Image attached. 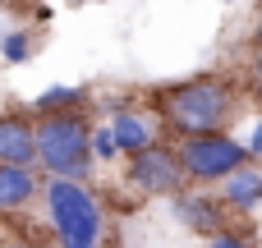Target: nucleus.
I'll list each match as a JSON object with an SVG mask.
<instances>
[{"label":"nucleus","mask_w":262,"mask_h":248,"mask_svg":"<svg viewBox=\"0 0 262 248\" xmlns=\"http://www.w3.org/2000/svg\"><path fill=\"white\" fill-rule=\"evenodd\" d=\"M166 124L180 129L184 138H203V133H221L235 120V87L221 74H198L189 83H175L166 97Z\"/></svg>","instance_id":"1"},{"label":"nucleus","mask_w":262,"mask_h":248,"mask_svg":"<svg viewBox=\"0 0 262 248\" xmlns=\"http://www.w3.org/2000/svg\"><path fill=\"white\" fill-rule=\"evenodd\" d=\"M32 138H37V161L51 170V179L78 184L92 170V124L83 110L41 115L32 124Z\"/></svg>","instance_id":"2"},{"label":"nucleus","mask_w":262,"mask_h":248,"mask_svg":"<svg viewBox=\"0 0 262 248\" xmlns=\"http://www.w3.org/2000/svg\"><path fill=\"white\" fill-rule=\"evenodd\" d=\"M46 216L60 248H97L101 239V202L88 184H69V179H51L46 189Z\"/></svg>","instance_id":"3"},{"label":"nucleus","mask_w":262,"mask_h":248,"mask_svg":"<svg viewBox=\"0 0 262 248\" xmlns=\"http://www.w3.org/2000/svg\"><path fill=\"white\" fill-rule=\"evenodd\" d=\"M175 161H180L184 179H226L249 166V152L226 133H203V138H184L175 147Z\"/></svg>","instance_id":"4"},{"label":"nucleus","mask_w":262,"mask_h":248,"mask_svg":"<svg viewBox=\"0 0 262 248\" xmlns=\"http://www.w3.org/2000/svg\"><path fill=\"white\" fill-rule=\"evenodd\" d=\"M129 179H134L143 193H180L184 170H180V161H175V147L147 143L143 152H134V156H129Z\"/></svg>","instance_id":"5"},{"label":"nucleus","mask_w":262,"mask_h":248,"mask_svg":"<svg viewBox=\"0 0 262 248\" xmlns=\"http://www.w3.org/2000/svg\"><path fill=\"white\" fill-rule=\"evenodd\" d=\"M32 161H37L32 120H23V115H0V166H18V170H28Z\"/></svg>","instance_id":"6"},{"label":"nucleus","mask_w":262,"mask_h":248,"mask_svg":"<svg viewBox=\"0 0 262 248\" xmlns=\"http://www.w3.org/2000/svg\"><path fill=\"white\" fill-rule=\"evenodd\" d=\"M37 193H41V184H37V175H32V170H18V166H0V212L28 207Z\"/></svg>","instance_id":"7"},{"label":"nucleus","mask_w":262,"mask_h":248,"mask_svg":"<svg viewBox=\"0 0 262 248\" xmlns=\"http://www.w3.org/2000/svg\"><path fill=\"white\" fill-rule=\"evenodd\" d=\"M111 143H115V152H143L147 143H152V124L138 115V110H115V124H111Z\"/></svg>","instance_id":"8"},{"label":"nucleus","mask_w":262,"mask_h":248,"mask_svg":"<svg viewBox=\"0 0 262 248\" xmlns=\"http://www.w3.org/2000/svg\"><path fill=\"white\" fill-rule=\"evenodd\" d=\"M221 198L230 202V207H258L262 202V170H235V175H226V189H221Z\"/></svg>","instance_id":"9"},{"label":"nucleus","mask_w":262,"mask_h":248,"mask_svg":"<svg viewBox=\"0 0 262 248\" xmlns=\"http://www.w3.org/2000/svg\"><path fill=\"white\" fill-rule=\"evenodd\" d=\"M175 212H180V221L193 226V230H216V226H221V207H216L212 198H203V193H198V198H193V193H189V198H175Z\"/></svg>","instance_id":"10"},{"label":"nucleus","mask_w":262,"mask_h":248,"mask_svg":"<svg viewBox=\"0 0 262 248\" xmlns=\"http://www.w3.org/2000/svg\"><path fill=\"white\" fill-rule=\"evenodd\" d=\"M78 101H83V87H51V92H41V97H37V110L60 115L64 106H78Z\"/></svg>","instance_id":"11"},{"label":"nucleus","mask_w":262,"mask_h":248,"mask_svg":"<svg viewBox=\"0 0 262 248\" xmlns=\"http://www.w3.org/2000/svg\"><path fill=\"white\" fill-rule=\"evenodd\" d=\"M28 51H32V37H28V32H5V41H0V55H5L9 64L28 60Z\"/></svg>","instance_id":"12"},{"label":"nucleus","mask_w":262,"mask_h":248,"mask_svg":"<svg viewBox=\"0 0 262 248\" xmlns=\"http://www.w3.org/2000/svg\"><path fill=\"white\" fill-rule=\"evenodd\" d=\"M111 161L115 156V143H111V129H101V133H92V161Z\"/></svg>","instance_id":"13"},{"label":"nucleus","mask_w":262,"mask_h":248,"mask_svg":"<svg viewBox=\"0 0 262 248\" xmlns=\"http://www.w3.org/2000/svg\"><path fill=\"white\" fill-rule=\"evenodd\" d=\"M207 248H249L244 239H235V235H212V244Z\"/></svg>","instance_id":"14"},{"label":"nucleus","mask_w":262,"mask_h":248,"mask_svg":"<svg viewBox=\"0 0 262 248\" xmlns=\"http://www.w3.org/2000/svg\"><path fill=\"white\" fill-rule=\"evenodd\" d=\"M244 152H249V156H262V120H258V129H253V138H249Z\"/></svg>","instance_id":"15"},{"label":"nucleus","mask_w":262,"mask_h":248,"mask_svg":"<svg viewBox=\"0 0 262 248\" xmlns=\"http://www.w3.org/2000/svg\"><path fill=\"white\" fill-rule=\"evenodd\" d=\"M253 78L262 83V46H258V60H253Z\"/></svg>","instance_id":"16"},{"label":"nucleus","mask_w":262,"mask_h":248,"mask_svg":"<svg viewBox=\"0 0 262 248\" xmlns=\"http://www.w3.org/2000/svg\"><path fill=\"white\" fill-rule=\"evenodd\" d=\"M9 248H37V244H9Z\"/></svg>","instance_id":"17"},{"label":"nucleus","mask_w":262,"mask_h":248,"mask_svg":"<svg viewBox=\"0 0 262 248\" xmlns=\"http://www.w3.org/2000/svg\"><path fill=\"white\" fill-rule=\"evenodd\" d=\"M0 5H9V0H0Z\"/></svg>","instance_id":"18"}]
</instances>
